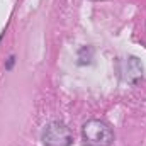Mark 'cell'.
Here are the masks:
<instances>
[{
	"label": "cell",
	"instance_id": "3",
	"mask_svg": "<svg viewBox=\"0 0 146 146\" xmlns=\"http://www.w3.org/2000/svg\"><path fill=\"white\" fill-rule=\"evenodd\" d=\"M117 70H119V75L124 82L127 83H134L138 82V78H141L143 75V66L139 63L138 58L134 56H127V58H122L117 65Z\"/></svg>",
	"mask_w": 146,
	"mask_h": 146
},
{
	"label": "cell",
	"instance_id": "2",
	"mask_svg": "<svg viewBox=\"0 0 146 146\" xmlns=\"http://www.w3.org/2000/svg\"><path fill=\"white\" fill-rule=\"evenodd\" d=\"M41 139L44 146H70L73 143V134L65 122L53 121L44 127Z\"/></svg>",
	"mask_w": 146,
	"mask_h": 146
},
{
	"label": "cell",
	"instance_id": "1",
	"mask_svg": "<svg viewBox=\"0 0 146 146\" xmlns=\"http://www.w3.org/2000/svg\"><path fill=\"white\" fill-rule=\"evenodd\" d=\"M82 138L88 146H110L114 141V133L107 122L90 119L82 127Z\"/></svg>",
	"mask_w": 146,
	"mask_h": 146
}]
</instances>
